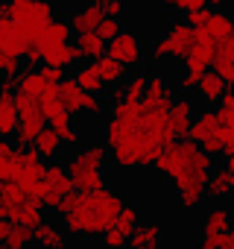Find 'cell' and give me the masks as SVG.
Wrapping results in <instances>:
<instances>
[{
  "instance_id": "obj_36",
  "label": "cell",
  "mask_w": 234,
  "mask_h": 249,
  "mask_svg": "<svg viewBox=\"0 0 234 249\" xmlns=\"http://www.w3.org/2000/svg\"><path fill=\"white\" fill-rule=\"evenodd\" d=\"M147 76H150V73H144V71H135L132 76L126 73V79L120 82L123 88L117 91V97H126V100H141V94H144V88H147Z\"/></svg>"
},
{
  "instance_id": "obj_45",
  "label": "cell",
  "mask_w": 234,
  "mask_h": 249,
  "mask_svg": "<svg viewBox=\"0 0 234 249\" xmlns=\"http://www.w3.org/2000/svg\"><path fill=\"white\" fill-rule=\"evenodd\" d=\"M38 73H41L44 82H50V85H59V82L65 79V68H59V65H44V62H41Z\"/></svg>"
},
{
  "instance_id": "obj_34",
  "label": "cell",
  "mask_w": 234,
  "mask_h": 249,
  "mask_svg": "<svg viewBox=\"0 0 234 249\" xmlns=\"http://www.w3.org/2000/svg\"><path fill=\"white\" fill-rule=\"evenodd\" d=\"M47 85H50V82H44V76L38 73V68H30V71H21V73H18V91H21V94H30V97L38 100Z\"/></svg>"
},
{
  "instance_id": "obj_43",
  "label": "cell",
  "mask_w": 234,
  "mask_h": 249,
  "mask_svg": "<svg viewBox=\"0 0 234 249\" xmlns=\"http://www.w3.org/2000/svg\"><path fill=\"white\" fill-rule=\"evenodd\" d=\"M21 73V56L0 53V76H18Z\"/></svg>"
},
{
  "instance_id": "obj_8",
  "label": "cell",
  "mask_w": 234,
  "mask_h": 249,
  "mask_svg": "<svg viewBox=\"0 0 234 249\" xmlns=\"http://www.w3.org/2000/svg\"><path fill=\"white\" fill-rule=\"evenodd\" d=\"M105 53L111 59H117L123 68H141L144 65V41L132 33V30H120L114 38L105 41Z\"/></svg>"
},
{
  "instance_id": "obj_5",
  "label": "cell",
  "mask_w": 234,
  "mask_h": 249,
  "mask_svg": "<svg viewBox=\"0 0 234 249\" xmlns=\"http://www.w3.org/2000/svg\"><path fill=\"white\" fill-rule=\"evenodd\" d=\"M12 21L24 38V44H38V33L47 21H53V3L50 0H15L12 3Z\"/></svg>"
},
{
  "instance_id": "obj_6",
  "label": "cell",
  "mask_w": 234,
  "mask_h": 249,
  "mask_svg": "<svg viewBox=\"0 0 234 249\" xmlns=\"http://www.w3.org/2000/svg\"><path fill=\"white\" fill-rule=\"evenodd\" d=\"M15 106H18V129H15L12 138H15L18 147H27V144H33V138L38 135V129L47 126V117H44L38 100L30 97V94L15 91Z\"/></svg>"
},
{
  "instance_id": "obj_21",
  "label": "cell",
  "mask_w": 234,
  "mask_h": 249,
  "mask_svg": "<svg viewBox=\"0 0 234 249\" xmlns=\"http://www.w3.org/2000/svg\"><path fill=\"white\" fill-rule=\"evenodd\" d=\"M199 33L217 44V41H222V38L234 36V21H231V15H228V12H214V9H211L208 21L199 27Z\"/></svg>"
},
{
  "instance_id": "obj_41",
  "label": "cell",
  "mask_w": 234,
  "mask_h": 249,
  "mask_svg": "<svg viewBox=\"0 0 234 249\" xmlns=\"http://www.w3.org/2000/svg\"><path fill=\"white\" fill-rule=\"evenodd\" d=\"M208 15H211V6H196V9H187V12H184V24H187V27H193V30H199V27L208 21Z\"/></svg>"
},
{
  "instance_id": "obj_22",
  "label": "cell",
  "mask_w": 234,
  "mask_h": 249,
  "mask_svg": "<svg viewBox=\"0 0 234 249\" xmlns=\"http://www.w3.org/2000/svg\"><path fill=\"white\" fill-rule=\"evenodd\" d=\"M176 94H173V88H170V82L161 76V73H152V76H147V88H144V94H141V106H155V103H170Z\"/></svg>"
},
{
  "instance_id": "obj_1",
  "label": "cell",
  "mask_w": 234,
  "mask_h": 249,
  "mask_svg": "<svg viewBox=\"0 0 234 249\" xmlns=\"http://www.w3.org/2000/svg\"><path fill=\"white\" fill-rule=\"evenodd\" d=\"M152 167L173 182V188L179 194V208L193 211V208L202 205L205 179L214 167V159L208 153H202L199 144H193L190 138H176V141L161 147Z\"/></svg>"
},
{
  "instance_id": "obj_15",
  "label": "cell",
  "mask_w": 234,
  "mask_h": 249,
  "mask_svg": "<svg viewBox=\"0 0 234 249\" xmlns=\"http://www.w3.org/2000/svg\"><path fill=\"white\" fill-rule=\"evenodd\" d=\"M217 117H214V108H199L193 111V120H190V126H187V138L193 144H205L208 138L217 135Z\"/></svg>"
},
{
  "instance_id": "obj_39",
  "label": "cell",
  "mask_w": 234,
  "mask_h": 249,
  "mask_svg": "<svg viewBox=\"0 0 234 249\" xmlns=\"http://www.w3.org/2000/svg\"><path fill=\"white\" fill-rule=\"evenodd\" d=\"M231 229V214L225 208H214L208 217H205V234H214V231H225Z\"/></svg>"
},
{
  "instance_id": "obj_10",
  "label": "cell",
  "mask_w": 234,
  "mask_h": 249,
  "mask_svg": "<svg viewBox=\"0 0 234 249\" xmlns=\"http://www.w3.org/2000/svg\"><path fill=\"white\" fill-rule=\"evenodd\" d=\"M193 111H196V106H193V100L187 94H179V97L170 100L167 120H170V129H173L176 138H187V126H190V120H193Z\"/></svg>"
},
{
  "instance_id": "obj_47",
  "label": "cell",
  "mask_w": 234,
  "mask_h": 249,
  "mask_svg": "<svg viewBox=\"0 0 234 249\" xmlns=\"http://www.w3.org/2000/svg\"><path fill=\"white\" fill-rule=\"evenodd\" d=\"M102 108H105L102 97H100V94H88V91H85V97H82V111H85V114H100Z\"/></svg>"
},
{
  "instance_id": "obj_20",
  "label": "cell",
  "mask_w": 234,
  "mask_h": 249,
  "mask_svg": "<svg viewBox=\"0 0 234 249\" xmlns=\"http://www.w3.org/2000/svg\"><path fill=\"white\" fill-rule=\"evenodd\" d=\"M161 229L152 223H138L126 237V249H161Z\"/></svg>"
},
{
  "instance_id": "obj_14",
  "label": "cell",
  "mask_w": 234,
  "mask_h": 249,
  "mask_svg": "<svg viewBox=\"0 0 234 249\" xmlns=\"http://www.w3.org/2000/svg\"><path fill=\"white\" fill-rule=\"evenodd\" d=\"M211 68H214V73L231 88V82H234V36L217 41V50H214V62H211Z\"/></svg>"
},
{
  "instance_id": "obj_55",
  "label": "cell",
  "mask_w": 234,
  "mask_h": 249,
  "mask_svg": "<svg viewBox=\"0 0 234 249\" xmlns=\"http://www.w3.org/2000/svg\"><path fill=\"white\" fill-rule=\"evenodd\" d=\"M0 249H6V246H3V243H0Z\"/></svg>"
},
{
  "instance_id": "obj_3",
  "label": "cell",
  "mask_w": 234,
  "mask_h": 249,
  "mask_svg": "<svg viewBox=\"0 0 234 249\" xmlns=\"http://www.w3.org/2000/svg\"><path fill=\"white\" fill-rule=\"evenodd\" d=\"M105 150H108V161L114 167H152V161L161 153V144L138 123H123V120H114L108 117L105 123Z\"/></svg>"
},
{
  "instance_id": "obj_40",
  "label": "cell",
  "mask_w": 234,
  "mask_h": 249,
  "mask_svg": "<svg viewBox=\"0 0 234 249\" xmlns=\"http://www.w3.org/2000/svg\"><path fill=\"white\" fill-rule=\"evenodd\" d=\"M123 30V24H120V18H114V15H102V21L97 24V36L102 38V41H108V38H114L117 33H120Z\"/></svg>"
},
{
  "instance_id": "obj_30",
  "label": "cell",
  "mask_w": 234,
  "mask_h": 249,
  "mask_svg": "<svg viewBox=\"0 0 234 249\" xmlns=\"http://www.w3.org/2000/svg\"><path fill=\"white\" fill-rule=\"evenodd\" d=\"M18 176V147L9 138H0V182H15Z\"/></svg>"
},
{
  "instance_id": "obj_44",
  "label": "cell",
  "mask_w": 234,
  "mask_h": 249,
  "mask_svg": "<svg viewBox=\"0 0 234 249\" xmlns=\"http://www.w3.org/2000/svg\"><path fill=\"white\" fill-rule=\"evenodd\" d=\"M167 12H187L196 6H205V0H161Z\"/></svg>"
},
{
  "instance_id": "obj_37",
  "label": "cell",
  "mask_w": 234,
  "mask_h": 249,
  "mask_svg": "<svg viewBox=\"0 0 234 249\" xmlns=\"http://www.w3.org/2000/svg\"><path fill=\"white\" fill-rule=\"evenodd\" d=\"M214 106H217L214 108V117H217L219 126H234V94H231V88H225L222 97Z\"/></svg>"
},
{
  "instance_id": "obj_23",
  "label": "cell",
  "mask_w": 234,
  "mask_h": 249,
  "mask_svg": "<svg viewBox=\"0 0 234 249\" xmlns=\"http://www.w3.org/2000/svg\"><path fill=\"white\" fill-rule=\"evenodd\" d=\"M18 129V106L12 91H0V138H12Z\"/></svg>"
},
{
  "instance_id": "obj_48",
  "label": "cell",
  "mask_w": 234,
  "mask_h": 249,
  "mask_svg": "<svg viewBox=\"0 0 234 249\" xmlns=\"http://www.w3.org/2000/svg\"><path fill=\"white\" fill-rule=\"evenodd\" d=\"M205 237H208V240H211V243H214L217 249L234 240V234H231V229H225V231H214V234H205Z\"/></svg>"
},
{
  "instance_id": "obj_29",
  "label": "cell",
  "mask_w": 234,
  "mask_h": 249,
  "mask_svg": "<svg viewBox=\"0 0 234 249\" xmlns=\"http://www.w3.org/2000/svg\"><path fill=\"white\" fill-rule=\"evenodd\" d=\"M56 91H59L62 106H65L70 114H79V111H82V97H85V91L76 85V79H73V76H65V79L56 85Z\"/></svg>"
},
{
  "instance_id": "obj_25",
  "label": "cell",
  "mask_w": 234,
  "mask_h": 249,
  "mask_svg": "<svg viewBox=\"0 0 234 249\" xmlns=\"http://www.w3.org/2000/svg\"><path fill=\"white\" fill-rule=\"evenodd\" d=\"M9 220L18 223V226H24V229H35V226L44 220V211H41L38 202L21 199V202H15V205L9 208Z\"/></svg>"
},
{
  "instance_id": "obj_2",
  "label": "cell",
  "mask_w": 234,
  "mask_h": 249,
  "mask_svg": "<svg viewBox=\"0 0 234 249\" xmlns=\"http://www.w3.org/2000/svg\"><path fill=\"white\" fill-rule=\"evenodd\" d=\"M123 194L117 188H97V191H70L59 202V214L65 220L67 237H100L105 229L114 226V217L123 205Z\"/></svg>"
},
{
  "instance_id": "obj_51",
  "label": "cell",
  "mask_w": 234,
  "mask_h": 249,
  "mask_svg": "<svg viewBox=\"0 0 234 249\" xmlns=\"http://www.w3.org/2000/svg\"><path fill=\"white\" fill-rule=\"evenodd\" d=\"M9 231H12V220H9V217H0V243L6 240Z\"/></svg>"
},
{
  "instance_id": "obj_42",
  "label": "cell",
  "mask_w": 234,
  "mask_h": 249,
  "mask_svg": "<svg viewBox=\"0 0 234 249\" xmlns=\"http://www.w3.org/2000/svg\"><path fill=\"white\" fill-rule=\"evenodd\" d=\"M100 237H102V246H105V249H126V234H120L114 226L105 229Z\"/></svg>"
},
{
  "instance_id": "obj_11",
  "label": "cell",
  "mask_w": 234,
  "mask_h": 249,
  "mask_svg": "<svg viewBox=\"0 0 234 249\" xmlns=\"http://www.w3.org/2000/svg\"><path fill=\"white\" fill-rule=\"evenodd\" d=\"M214 50H217V44L211 38H205L199 30H193V44L187 47L182 62H184L187 71H208L211 62H214Z\"/></svg>"
},
{
  "instance_id": "obj_33",
  "label": "cell",
  "mask_w": 234,
  "mask_h": 249,
  "mask_svg": "<svg viewBox=\"0 0 234 249\" xmlns=\"http://www.w3.org/2000/svg\"><path fill=\"white\" fill-rule=\"evenodd\" d=\"M111 117H114V120H123V123H138V120H141V100L117 97V100L111 103Z\"/></svg>"
},
{
  "instance_id": "obj_13",
  "label": "cell",
  "mask_w": 234,
  "mask_h": 249,
  "mask_svg": "<svg viewBox=\"0 0 234 249\" xmlns=\"http://www.w3.org/2000/svg\"><path fill=\"white\" fill-rule=\"evenodd\" d=\"M231 188H234V164H231V159H228L225 164L211 167V173H208V179H205V196H211V199H225V196H231Z\"/></svg>"
},
{
  "instance_id": "obj_27",
  "label": "cell",
  "mask_w": 234,
  "mask_h": 249,
  "mask_svg": "<svg viewBox=\"0 0 234 249\" xmlns=\"http://www.w3.org/2000/svg\"><path fill=\"white\" fill-rule=\"evenodd\" d=\"M33 147L38 150V156H41L44 161H56L65 144L59 141V135H56L50 126H41V129H38V135L33 138Z\"/></svg>"
},
{
  "instance_id": "obj_54",
  "label": "cell",
  "mask_w": 234,
  "mask_h": 249,
  "mask_svg": "<svg viewBox=\"0 0 234 249\" xmlns=\"http://www.w3.org/2000/svg\"><path fill=\"white\" fill-rule=\"evenodd\" d=\"M219 249H234V240H231V243H225V246H219Z\"/></svg>"
},
{
  "instance_id": "obj_24",
  "label": "cell",
  "mask_w": 234,
  "mask_h": 249,
  "mask_svg": "<svg viewBox=\"0 0 234 249\" xmlns=\"http://www.w3.org/2000/svg\"><path fill=\"white\" fill-rule=\"evenodd\" d=\"M94 68H97V73H100V79L105 82V88H114V85H120L123 79H126V73H129V68H123L117 59H111L108 53H102L100 59H94Z\"/></svg>"
},
{
  "instance_id": "obj_16",
  "label": "cell",
  "mask_w": 234,
  "mask_h": 249,
  "mask_svg": "<svg viewBox=\"0 0 234 249\" xmlns=\"http://www.w3.org/2000/svg\"><path fill=\"white\" fill-rule=\"evenodd\" d=\"M33 243L38 249H65L67 246V231L56 223H47L41 220L35 229H33Z\"/></svg>"
},
{
  "instance_id": "obj_9",
  "label": "cell",
  "mask_w": 234,
  "mask_h": 249,
  "mask_svg": "<svg viewBox=\"0 0 234 249\" xmlns=\"http://www.w3.org/2000/svg\"><path fill=\"white\" fill-rule=\"evenodd\" d=\"M41 182H44V191H41V208H47V211H56L59 202H62V196L70 194V191H76L73 182H70V176H67V170H65V164H44V176H41Z\"/></svg>"
},
{
  "instance_id": "obj_52",
  "label": "cell",
  "mask_w": 234,
  "mask_h": 249,
  "mask_svg": "<svg viewBox=\"0 0 234 249\" xmlns=\"http://www.w3.org/2000/svg\"><path fill=\"white\" fill-rule=\"evenodd\" d=\"M196 249H217V246H214V243L205 237V240H199V243H196Z\"/></svg>"
},
{
  "instance_id": "obj_7",
  "label": "cell",
  "mask_w": 234,
  "mask_h": 249,
  "mask_svg": "<svg viewBox=\"0 0 234 249\" xmlns=\"http://www.w3.org/2000/svg\"><path fill=\"white\" fill-rule=\"evenodd\" d=\"M190 44H193V27H187L184 21H170L164 38L150 53V62L161 65L164 59H184V53H187Z\"/></svg>"
},
{
  "instance_id": "obj_31",
  "label": "cell",
  "mask_w": 234,
  "mask_h": 249,
  "mask_svg": "<svg viewBox=\"0 0 234 249\" xmlns=\"http://www.w3.org/2000/svg\"><path fill=\"white\" fill-rule=\"evenodd\" d=\"M0 53H6V56L24 53V38H21L15 21H0Z\"/></svg>"
},
{
  "instance_id": "obj_49",
  "label": "cell",
  "mask_w": 234,
  "mask_h": 249,
  "mask_svg": "<svg viewBox=\"0 0 234 249\" xmlns=\"http://www.w3.org/2000/svg\"><path fill=\"white\" fill-rule=\"evenodd\" d=\"M0 91H18V76H0Z\"/></svg>"
},
{
  "instance_id": "obj_50",
  "label": "cell",
  "mask_w": 234,
  "mask_h": 249,
  "mask_svg": "<svg viewBox=\"0 0 234 249\" xmlns=\"http://www.w3.org/2000/svg\"><path fill=\"white\" fill-rule=\"evenodd\" d=\"M0 21H12V0H0Z\"/></svg>"
},
{
  "instance_id": "obj_12",
  "label": "cell",
  "mask_w": 234,
  "mask_h": 249,
  "mask_svg": "<svg viewBox=\"0 0 234 249\" xmlns=\"http://www.w3.org/2000/svg\"><path fill=\"white\" fill-rule=\"evenodd\" d=\"M41 176H44V159L38 156V150L33 144L18 147V176H15V182L27 185V182H38Z\"/></svg>"
},
{
  "instance_id": "obj_18",
  "label": "cell",
  "mask_w": 234,
  "mask_h": 249,
  "mask_svg": "<svg viewBox=\"0 0 234 249\" xmlns=\"http://www.w3.org/2000/svg\"><path fill=\"white\" fill-rule=\"evenodd\" d=\"M47 123H50V129L59 135V141H62V144H70V147H79V144H82V135H79V129L73 126V114H70L67 108H62V111H56V114H50V117H47Z\"/></svg>"
},
{
  "instance_id": "obj_28",
  "label": "cell",
  "mask_w": 234,
  "mask_h": 249,
  "mask_svg": "<svg viewBox=\"0 0 234 249\" xmlns=\"http://www.w3.org/2000/svg\"><path fill=\"white\" fill-rule=\"evenodd\" d=\"M73 79H76V85H79L82 91H88V94H102V91H105V82L100 79L94 62H79L76 71H73Z\"/></svg>"
},
{
  "instance_id": "obj_35",
  "label": "cell",
  "mask_w": 234,
  "mask_h": 249,
  "mask_svg": "<svg viewBox=\"0 0 234 249\" xmlns=\"http://www.w3.org/2000/svg\"><path fill=\"white\" fill-rule=\"evenodd\" d=\"M138 223H141V211H138V205H135V202H123L120 211H117V217H114V229L129 237L132 229H135Z\"/></svg>"
},
{
  "instance_id": "obj_19",
  "label": "cell",
  "mask_w": 234,
  "mask_h": 249,
  "mask_svg": "<svg viewBox=\"0 0 234 249\" xmlns=\"http://www.w3.org/2000/svg\"><path fill=\"white\" fill-rule=\"evenodd\" d=\"M73 38V30H70V24L67 21H47L44 27H41V33H38V47L41 50H50V47H62V44H67Z\"/></svg>"
},
{
  "instance_id": "obj_26",
  "label": "cell",
  "mask_w": 234,
  "mask_h": 249,
  "mask_svg": "<svg viewBox=\"0 0 234 249\" xmlns=\"http://www.w3.org/2000/svg\"><path fill=\"white\" fill-rule=\"evenodd\" d=\"M225 88H228V85H225V82H222L214 71H205V73H202V79L196 82V88H193V91H196V97H199L205 106H214V103L222 97V91H225Z\"/></svg>"
},
{
  "instance_id": "obj_32",
  "label": "cell",
  "mask_w": 234,
  "mask_h": 249,
  "mask_svg": "<svg viewBox=\"0 0 234 249\" xmlns=\"http://www.w3.org/2000/svg\"><path fill=\"white\" fill-rule=\"evenodd\" d=\"M76 47H79V53H82V59H100L102 53H105V41L94 33V30H88V33H76V41H73Z\"/></svg>"
},
{
  "instance_id": "obj_53",
  "label": "cell",
  "mask_w": 234,
  "mask_h": 249,
  "mask_svg": "<svg viewBox=\"0 0 234 249\" xmlns=\"http://www.w3.org/2000/svg\"><path fill=\"white\" fill-rule=\"evenodd\" d=\"M225 0H205V6H222Z\"/></svg>"
},
{
  "instance_id": "obj_56",
  "label": "cell",
  "mask_w": 234,
  "mask_h": 249,
  "mask_svg": "<svg viewBox=\"0 0 234 249\" xmlns=\"http://www.w3.org/2000/svg\"><path fill=\"white\" fill-rule=\"evenodd\" d=\"M12 3H15V0H12Z\"/></svg>"
},
{
  "instance_id": "obj_38",
  "label": "cell",
  "mask_w": 234,
  "mask_h": 249,
  "mask_svg": "<svg viewBox=\"0 0 234 249\" xmlns=\"http://www.w3.org/2000/svg\"><path fill=\"white\" fill-rule=\"evenodd\" d=\"M3 246H6V249H30V246H33V229H24V226L12 223V231L6 234Z\"/></svg>"
},
{
  "instance_id": "obj_17",
  "label": "cell",
  "mask_w": 234,
  "mask_h": 249,
  "mask_svg": "<svg viewBox=\"0 0 234 249\" xmlns=\"http://www.w3.org/2000/svg\"><path fill=\"white\" fill-rule=\"evenodd\" d=\"M102 6H100V0H85V6H79L73 15H70V30L73 33H88V30H97V24L102 21Z\"/></svg>"
},
{
  "instance_id": "obj_46",
  "label": "cell",
  "mask_w": 234,
  "mask_h": 249,
  "mask_svg": "<svg viewBox=\"0 0 234 249\" xmlns=\"http://www.w3.org/2000/svg\"><path fill=\"white\" fill-rule=\"evenodd\" d=\"M202 73H205V71H187V68H184V73L179 76V88H182V94L193 91V88H196V82L202 79Z\"/></svg>"
},
{
  "instance_id": "obj_4",
  "label": "cell",
  "mask_w": 234,
  "mask_h": 249,
  "mask_svg": "<svg viewBox=\"0 0 234 249\" xmlns=\"http://www.w3.org/2000/svg\"><path fill=\"white\" fill-rule=\"evenodd\" d=\"M105 164H108L105 144H88L67 159L65 170H67L73 188L85 194V191H97L105 185Z\"/></svg>"
}]
</instances>
